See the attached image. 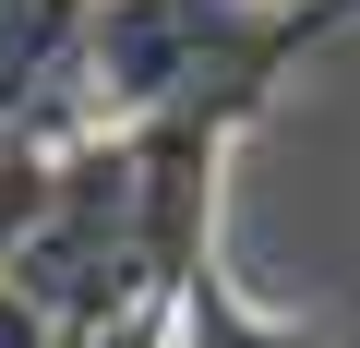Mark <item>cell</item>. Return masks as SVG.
Instances as JSON below:
<instances>
[{"instance_id":"obj_1","label":"cell","mask_w":360,"mask_h":348,"mask_svg":"<svg viewBox=\"0 0 360 348\" xmlns=\"http://www.w3.org/2000/svg\"><path fill=\"white\" fill-rule=\"evenodd\" d=\"M156 348H336V336H324L312 312H276V300H252V288L229 276V252L205 240L193 264L156 288Z\"/></svg>"}]
</instances>
